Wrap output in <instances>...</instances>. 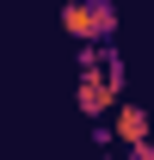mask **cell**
I'll return each mask as SVG.
<instances>
[{
  "instance_id": "obj_2",
  "label": "cell",
  "mask_w": 154,
  "mask_h": 160,
  "mask_svg": "<svg viewBox=\"0 0 154 160\" xmlns=\"http://www.w3.org/2000/svg\"><path fill=\"white\" fill-rule=\"evenodd\" d=\"M117 142H123V148H142V142H148V111H142V105H117Z\"/></svg>"
},
{
  "instance_id": "obj_1",
  "label": "cell",
  "mask_w": 154,
  "mask_h": 160,
  "mask_svg": "<svg viewBox=\"0 0 154 160\" xmlns=\"http://www.w3.org/2000/svg\"><path fill=\"white\" fill-rule=\"evenodd\" d=\"M62 31L74 43H111L117 12H111V0H62Z\"/></svg>"
},
{
  "instance_id": "obj_3",
  "label": "cell",
  "mask_w": 154,
  "mask_h": 160,
  "mask_svg": "<svg viewBox=\"0 0 154 160\" xmlns=\"http://www.w3.org/2000/svg\"><path fill=\"white\" fill-rule=\"evenodd\" d=\"M130 160H154V142H142V148H123Z\"/></svg>"
}]
</instances>
